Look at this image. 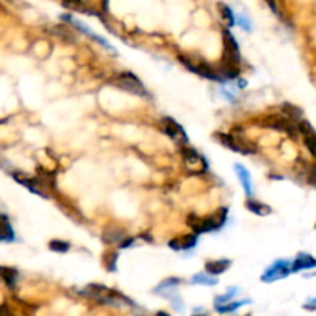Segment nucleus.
<instances>
[{"mask_svg": "<svg viewBox=\"0 0 316 316\" xmlns=\"http://www.w3.org/2000/svg\"><path fill=\"white\" fill-rule=\"evenodd\" d=\"M227 219V208H222L216 215L210 216L207 219H200L196 215H190L187 218V224L194 230V233H207V232H215L221 228L225 224Z\"/></svg>", "mask_w": 316, "mask_h": 316, "instance_id": "1", "label": "nucleus"}, {"mask_svg": "<svg viewBox=\"0 0 316 316\" xmlns=\"http://www.w3.org/2000/svg\"><path fill=\"white\" fill-rule=\"evenodd\" d=\"M292 262L289 259H279L276 261L273 266H270L266 273L262 275V281L264 282H273V281H278V279H282L285 276H289L292 273Z\"/></svg>", "mask_w": 316, "mask_h": 316, "instance_id": "2", "label": "nucleus"}, {"mask_svg": "<svg viewBox=\"0 0 316 316\" xmlns=\"http://www.w3.org/2000/svg\"><path fill=\"white\" fill-rule=\"evenodd\" d=\"M222 39H224V59L222 61L239 65V62H241V52H239V46H238L236 39L233 37V34L228 30H224Z\"/></svg>", "mask_w": 316, "mask_h": 316, "instance_id": "3", "label": "nucleus"}, {"mask_svg": "<svg viewBox=\"0 0 316 316\" xmlns=\"http://www.w3.org/2000/svg\"><path fill=\"white\" fill-rule=\"evenodd\" d=\"M182 157H184V161H185V165L188 170L194 171V173H204L205 170H208V164L207 161L204 159V157L194 151L193 148H182Z\"/></svg>", "mask_w": 316, "mask_h": 316, "instance_id": "4", "label": "nucleus"}, {"mask_svg": "<svg viewBox=\"0 0 316 316\" xmlns=\"http://www.w3.org/2000/svg\"><path fill=\"white\" fill-rule=\"evenodd\" d=\"M262 125L273 128V130H278V131H284L292 137H295L298 134V127L292 122V119H285V118H281V116H270L262 122Z\"/></svg>", "mask_w": 316, "mask_h": 316, "instance_id": "5", "label": "nucleus"}, {"mask_svg": "<svg viewBox=\"0 0 316 316\" xmlns=\"http://www.w3.org/2000/svg\"><path fill=\"white\" fill-rule=\"evenodd\" d=\"M118 85L136 96H147V90L142 85V82L133 74V73H122L118 77Z\"/></svg>", "mask_w": 316, "mask_h": 316, "instance_id": "6", "label": "nucleus"}, {"mask_svg": "<svg viewBox=\"0 0 316 316\" xmlns=\"http://www.w3.org/2000/svg\"><path fill=\"white\" fill-rule=\"evenodd\" d=\"M62 19H64V20H67L68 23H71L73 26H76L77 30H80L82 33H85V34H87L88 37H91V39H93L94 42L100 43V45H102L103 48H107V49H110L111 52H116V49H114V48H113V46H111V45H110V43H108L107 40H105V39H102V37H100V36H97V34H94V33L91 31V28H88V26H87L85 23H82V22L76 20V19H74L73 16H70V14H64V16H62Z\"/></svg>", "mask_w": 316, "mask_h": 316, "instance_id": "7", "label": "nucleus"}, {"mask_svg": "<svg viewBox=\"0 0 316 316\" xmlns=\"http://www.w3.org/2000/svg\"><path fill=\"white\" fill-rule=\"evenodd\" d=\"M296 127H298V131L304 136V143L307 150L310 151L313 157H316V131L307 121H301Z\"/></svg>", "mask_w": 316, "mask_h": 316, "instance_id": "8", "label": "nucleus"}, {"mask_svg": "<svg viewBox=\"0 0 316 316\" xmlns=\"http://www.w3.org/2000/svg\"><path fill=\"white\" fill-rule=\"evenodd\" d=\"M290 269H292V273L316 269V257H313L308 253H299L296 256V259L292 262V267Z\"/></svg>", "mask_w": 316, "mask_h": 316, "instance_id": "9", "label": "nucleus"}, {"mask_svg": "<svg viewBox=\"0 0 316 316\" xmlns=\"http://www.w3.org/2000/svg\"><path fill=\"white\" fill-rule=\"evenodd\" d=\"M161 125H162V131H164L167 136H170L171 139H184V140H187V134H185L184 128H182L175 119H171V118H164Z\"/></svg>", "mask_w": 316, "mask_h": 316, "instance_id": "10", "label": "nucleus"}, {"mask_svg": "<svg viewBox=\"0 0 316 316\" xmlns=\"http://www.w3.org/2000/svg\"><path fill=\"white\" fill-rule=\"evenodd\" d=\"M197 244V235H185L182 238H178V239H173L168 242V247L173 248V250H190L193 247H196Z\"/></svg>", "mask_w": 316, "mask_h": 316, "instance_id": "11", "label": "nucleus"}, {"mask_svg": "<svg viewBox=\"0 0 316 316\" xmlns=\"http://www.w3.org/2000/svg\"><path fill=\"white\" fill-rule=\"evenodd\" d=\"M235 171H236V175H238V178H239V181L244 187L245 194L251 196L253 194V184H251V176L247 171V168H244L241 164H235Z\"/></svg>", "mask_w": 316, "mask_h": 316, "instance_id": "12", "label": "nucleus"}, {"mask_svg": "<svg viewBox=\"0 0 316 316\" xmlns=\"http://www.w3.org/2000/svg\"><path fill=\"white\" fill-rule=\"evenodd\" d=\"M196 73L200 74L202 77L210 79V80H216V82H224L225 80L218 70H213L208 64H199V65H196Z\"/></svg>", "mask_w": 316, "mask_h": 316, "instance_id": "13", "label": "nucleus"}, {"mask_svg": "<svg viewBox=\"0 0 316 316\" xmlns=\"http://www.w3.org/2000/svg\"><path fill=\"white\" fill-rule=\"evenodd\" d=\"M228 267H230V261H228V259H221V261H210V262H207V264H205V269H207V272H208L210 275H213V276L224 273V272H225Z\"/></svg>", "mask_w": 316, "mask_h": 316, "instance_id": "14", "label": "nucleus"}, {"mask_svg": "<svg viewBox=\"0 0 316 316\" xmlns=\"http://www.w3.org/2000/svg\"><path fill=\"white\" fill-rule=\"evenodd\" d=\"M103 241L105 244H116V242H122L125 239V233L121 228H107L103 232Z\"/></svg>", "mask_w": 316, "mask_h": 316, "instance_id": "15", "label": "nucleus"}, {"mask_svg": "<svg viewBox=\"0 0 316 316\" xmlns=\"http://www.w3.org/2000/svg\"><path fill=\"white\" fill-rule=\"evenodd\" d=\"M14 232L5 215H0V241H13Z\"/></svg>", "mask_w": 316, "mask_h": 316, "instance_id": "16", "label": "nucleus"}, {"mask_svg": "<svg viewBox=\"0 0 316 316\" xmlns=\"http://www.w3.org/2000/svg\"><path fill=\"white\" fill-rule=\"evenodd\" d=\"M247 208L250 210L251 213L257 215V216H267L272 213V208L266 204H262V202H257V200H247Z\"/></svg>", "mask_w": 316, "mask_h": 316, "instance_id": "17", "label": "nucleus"}, {"mask_svg": "<svg viewBox=\"0 0 316 316\" xmlns=\"http://www.w3.org/2000/svg\"><path fill=\"white\" fill-rule=\"evenodd\" d=\"M0 276L5 281V284L11 289L16 287L17 284V270L16 269H11V267H2L0 266Z\"/></svg>", "mask_w": 316, "mask_h": 316, "instance_id": "18", "label": "nucleus"}, {"mask_svg": "<svg viewBox=\"0 0 316 316\" xmlns=\"http://www.w3.org/2000/svg\"><path fill=\"white\" fill-rule=\"evenodd\" d=\"M216 137L221 140V143H222L224 147H227V148H230V150L239 153V139H238V137H235V136H232V134H225V133H218Z\"/></svg>", "mask_w": 316, "mask_h": 316, "instance_id": "19", "label": "nucleus"}, {"mask_svg": "<svg viewBox=\"0 0 316 316\" xmlns=\"http://www.w3.org/2000/svg\"><path fill=\"white\" fill-rule=\"evenodd\" d=\"M62 5H64L67 10H71V11H79V13L96 14V13H93L91 10H88V7L82 2V0H64Z\"/></svg>", "mask_w": 316, "mask_h": 316, "instance_id": "20", "label": "nucleus"}, {"mask_svg": "<svg viewBox=\"0 0 316 316\" xmlns=\"http://www.w3.org/2000/svg\"><path fill=\"white\" fill-rule=\"evenodd\" d=\"M250 302H251L250 299H247V301H236V302L228 301V302H225V304L215 305V308H216V311H219V313H230V311H236L241 305H244V304H250Z\"/></svg>", "mask_w": 316, "mask_h": 316, "instance_id": "21", "label": "nucleus"}, {"mask_svg": "<svg viewBox=\"0 0 316 316\" xmlns=\"http://www.w3.org/2000/svg\"><path fill=\"white\" fill-rule=\"evenodd\" d=\"M282 111L292 121H299L302 118V110L299 107H296V105H292V103H282Z\"/></svg>", "mask_w": 316, "mask_h": 316, "instance_id": "22", "label": "nucleus"}, {"mask_svg": "<svg viewBox=\"0 0 316 316\" xmlns=\"http://www.w3.org/2000/svg\"><path fill=\"white\" fill-rule=\"evenodd\" d=\"M73 33H74V31L70 30V28L65 26V25H58V26H54V34H56L58 37H61L62 40H65V42H73V40L76 39V36H74Z\"/></svg>", "mask_w": 316, "mask_h": 316, "instance_id": "23", "label": "nucleus"}, {"mask_svg": "<svg viewBox=\"0 0 316 316\" xmlns=\"http://www.w3.org/2000/svg\"><path fill=\"white\" fill-rule=\"evenodd\" d=\"M219 11H221V14H222V19L228 23V26L236 25V16H235L233 10H232L228 5H225V4H219Z\"/></svg>", "mask_w": 316, "mask_h": 316, "instance_id": "24", "label": "nucleus"}, {"mask_svg": "<svg viewBox=\"0 0 316 316\" xmlns=\"http://www.w3.org/2000/svg\"><path fill=\"white\" fill-rule=\"evenodd\" d=\"M191 282L193 284H202V285H216L218 279L213 278V276H208L205 273H197L191 278Z\"/></svg>", "mask_w": 316, "mask_h": 316, "instance_id": "25", "label": "nucleus"}, {"mask_svg": "<svg viewBox=\"0 0 316 316\" xmlns=\"http://www.w3.org/2000/svg\"><path fill=\"white\" fill-rule=\"evenodd\" d=\"M49 250L58 251V253H67V251L70 250V244L65 242V241H58V239H54V241H51V242H49Z\"/></svg>", "mask_w": 316, "mask_h": 316, "instance_id": "26", "label": "nucleus"}, {"mask_svg": "<svg viewBox=\"0 0 316 316\" xmlns=\"http://www.w3.org/2000/svg\"><path fill=\"white\" fill-rule=\"evenodd\" d=\"M236 23L247 33H250L253 30V25H251V20L245 16V14H238L236 16Z\"/></svg>", "mask_w": 316, "mask_h": 316, "instance_id": "27", "label": "nucleus"}, {"mask_svg": "<svg viewBox=\"0 0 316 316\" xmlns=\"http://www.w3.org/2000/svg\"><path fill=\"white\" fill-rule=\"evenodd\" d=\"M236 293H238V289H236V287H233V289H228V293H225L224 296H218V298L215 299V304H216V305L225 304V302L232 301V298H233Z\"/></svg>", "mask_w": 316, "mask_h": 316, "instance_id": "28", "label": "nucleus"}, {"mask_svg": "<svg viewBox=\"0 0 316 316\" xmlns=\"http://www.w3.org/2000/svg\"><path fill=\"white\" fill-rule=\"evenodd\" d=\"M181 281L178 279V278H168V279H165L159 287H157L156 290H154V293H159L161 290H164V289H171L173 285H178Z\"/></svg>", "mask_w": 316, "mask_h": 316, "instance_id": "29", "label": "nucleus"}, {"mask_svg": "<svg viewBox=\"0 0 316 316\" xmlns=\"http://www.w3.org/2000/svg\"><path fill=\"white\" fill-rule=\"evenodd\" d=\"M308 184L316 188V165H313L310 173H308Z\"/></svg>", "mask_w": 316, "mask_h": 316, "instance_id": "30", "label": "nucleus"}, {"mask_svg": "<svg viewBox=\"0 0 316 316\" xmlns=\"http://www.w3.org/2000/svg\"><path fill=\"white\" fill-rule=\"evenodd\" d=\"M116 261H118V254L113 253V259L107 264V269H108L110 272H114V270H116Z\"/></svg>", "mask_w": 316, "mask_h": 316, "instance_id": "31", "label": "nucleus"}, {"mask_svg": "<svg viewBox=\"0 0 316 316\" xmlns=\"http://www.w3.org/2000/svg\"><path fill=\"white\" fill-rule=\"evenodd\" d=\"M304 307H305V308H308V310H316V298L308 299V302H307Z\"/></svg>", "mask_w": 316, "mask_h": 316, "instance_id": "32", "label": "nucleus"}, {"mask_svg": "<svg viewBox=\"0 0 316 316\" xmlns=\"http://www.w3.org/2000/svg\"><path fill=\"white\" fill-rule=\"evenodd\" d=\"M266 2L269 4V7L272 8L273 13H278V8H276V2H275V0H266Z\"/></svg>", "mask_w": 316, "mask_h": 316, "instance_id": "33", "label": "nucleus"}, {"mask_svg": "<svg viewBox=\"0 0 316 316\" xmlns=\"http://www.w3.org/2000/svg\"><path fill=\"white\" fill-rule=\"evenodd\" d=\"M133 242H134V239H125V241H124V244H121V247H122V248H125V247H130Z\"/></svg>", "mask_w": 316, "mask_h": 316, "instance_id": "34", "label": "nucleus"}, {"mask_svg": "<svg viewBox=\"0 0 316 316\" xmlns=\"http://www.w3.org/2000/svg\"><path fill=\"white\" fill-rule=\"evenodd\" d=\"M314 228H316V224H314Z\"/></svg>", "mask_w": 316, "mask_h": 316, "instance_id": "35", "label": "nucleus"}]
</instances>
